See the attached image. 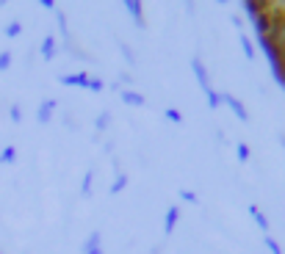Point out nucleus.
<instances>
[{
    "label": "nucleus",
    "mask_w": 285,
    "mask_h": 254,
    "mask_svg": "<svg viewBox=\"0 0 285 254\" xmlns=\"http://www.w3.org/2000/svg\"><path fill=\"white\" fill-rule=\"evenodd\" d=\"M219 3H227V0H219Z\"/></svg>",
    "instance_id": "obj_19"
},
{
    "label": "nucleus",
    "mask_w": 285,
    "mask_h": 254,
    "mask_svg": "<svg viewBox=\"0 0 285 254\" xmlns=\"http://www.w3.org/2000/svg\"><path fill=\"white\" fill-rule=\"evenodd\" d=\"M166 116H169V119H172V122H180V119H183V116H180V113H178V111H172V108H169V111H166Z\"/></svg>",
    "instance_id": "obj_16"
},
{
    "label": "nucleus",
    "mask_w": 285,
    "mask_h": 254,
    "mask_svg": "<svg viewBox=\"0 0 285 254\" xmlns=\"http://www.w3.org/2000/svg\"><path fill=\"white\" fill-rule=\"evenodd\" d=\"M191 66H194V72H196V77H200V86H202V91H205V94H210V77H208V69H205V66H202V61L200 58H194L191 61Z\"/></svg>",
    "instance_id": "obj_1"
},
{
    "label": "nucleus",
    "mask_w": 285,
    "mask_h": 254,
    "mask_svg": "<svg viewBox=\"0 0 285 254\" xmlns=\"http://www.w3.org/2000/svg\"><path fill=\"white\" fill-rule=\"evenodd\" d=\"M241 44H244V53L250 55V58H255V50H252V44H250V39H241Z\"/></svg>",
    "instance_id": "obj_12"
},
{
    "label": "nucleus",
    "mask_w": 285,
    "mask_h": 254,
    "mask_svg": "<svg viewBox=\"0 0 285 254\" xmlns=\"http://www.w3.org/2000/svg\"><path fill=\"white\" fill-rule=\"evenodd\" d=\"M50 55H53V39L44 41V58H50Z\"/></svg>",
    "instance_id": "obj_14"
},
{
    "label": "nucleus",
    "mask_w": 285,
    "mask_h": 254,
    "mask_svg": "<svg viewBox=\"0 0 285 254\" xmlns=\"http://www.w3.org/2000/svg\"><path fill=\"white\" fill-rule=\"evenodd\" d=\"M89 89L92 91H102V83L100 80H89Z\"/></svg>",
    "instance_id": "obj_15"
},
{
    "label": "nucleus",
    "mask_w": 285,
    "mask_h": 254,
    "mask_svg": "<svg viewBox=\"0 0 285 254\" xmlns=\"http://www.w3.org/2000/svg\"><path fill=\"white\" fill-rule=\"evenodd\" d=\"M125 185H128V177H125V174H119V177L114 180V185H111V194H119Z\"/></svg>",
    "instance_id": "obj_7"
},
{
    "label": "nucleus",
    "mask_w": 285,
    "mask_h": 254,
    "mask_svg": "<svg viewBox=\"0 0 285 254\" xmlns=\"http://www.w3.org/2000/svg\"><path fill=\"white\" fill-rule=\"evenodd\" d=\"M180 196H183V199H186V202H196V196H194V194H191V191H180Z\"/></svg>",
    "instance_id": "obj_17"
},
{
    "label": "nucleus",
    "mask_w": 285,
    "mask_h": 254,
    "mask_svg": "<svg viewBox=\"0 0 285 254\" xmlns=\"http://www.w3.org/2000/svg\"><path fill=\"white\" fill-rule=\"evenodd\" d=\"M282 144H285V138H282Z\"/></svg>",
    "instance_id": "obj_20"
},
{
    "label": "nucleus",
    "mask_w": 285,
    "mask_h": 254,
    "mask_svg": "<svg viewBox=\"0 0 285 254\" xmlns=\"http://www.w3.org/2000/svg\"><path fill=\"white\" fill-rule=\"evenodd\" d=\"M263 243H266V249H268V252H272V254H282V249L277 246V241H274V238H266V241H263Z\"/></svg>",
    "instance_id": "obj_9"
},
{
    "label": "nucleus",
    "mask_w": 285,
    "mask_h": 254,
    "mask_svg": "<svg viewBox=\"0 0 285 254\" xmlns=\"http://www.w3.org/2000/svg\"><path fill=\"white\" fill-rule=\"evenodd\" d=\"M238 158H241V160H250V147H246V144H238Z\"/></svg>",
    "instance_id": "obj_11"
},
{
    "label": "nucleus",
    "mask_w": 285,
    "mask_h": 254,
    "mask_svg": "<svg viewBox=\"0 0 285 254\" xmlns=\"http://www.w3.org/2000/svg\"><path fill=\"white\" fill-rule=\"evenodd\" d=\"M222 100H227V102H230V108H232V113H236V116H238V119H244V122H246V119H250V113H246V108H244V105H241V102H238V100H236V97H230V94H224V97H222Z\"/></svg>",
    "instance_id": "obj_2"
},
{
    "label": "nucleus",
    "mask_w": 285,
    "mask_h": 254,
    "mask_svg": "<svg viewBox=\"0 0 285 254\" xmlns=\"http://www.w3.org/2000/svg\"><path fill=\"white\" fill-rule=\"evenodd\" d=\"M250 213H252V216H255V224H258V227H260V230H263V232H266V230H268V221H266V216H263V213H260V210H258V207H255V205H252V207H250Z\"/></svg>",
    "instance_id": "obj_4"
},
{
    "label": "nucleus",
    "mask_w": 285,
    "mask_h": 254,
    "mask_svg": "<svg viewBox=\"0 0 285 254\" xmlns=\"http://www.w3.org/2000/svg\"><path fill=\"white\" fill-rule=\"evenodd\" d=\"M64 83H70V86H89V77L86 75H72V77H64Z\"/></svg>",
    "instance_id": "obj_5"
},
{
    "label": "nucleus",
    "mask_w": 285,
    "mask_h": 254,
    "mask_svg": "<svg viewBox=\"0 0 285 254\" xmlns=\"http://www.w3.org/2000/svg\"><path fill=\"white\" fill-rule=\"evenodd\" d=\"M84 254H102V249L97 246V249H89V252H84Z\"/></svg>",
    "instance_id": "obj_18"
},
{
    "label": "nucleus",
    "mask_w": 285,
    "mask_h": 254,
    "mask_svg": "<svg viewBox=\"0 0 285 254\" xmlns=\"http://www.w3.org/2000/svg\"><path fill=\"white\" fill-rule=\"evenodd\" d=\"M53 108H56V102H44V108H42V122H48V119H50Z\"/></svg>",
    "instance_id": "obj_10"
},
{
    "label": "nucleus",
    "mask_w": 285,
    "mask_h": 254,
    "mask_svg": "<svg viewBox=\"0 0 285 254\" xmlns=\"http://www.w3.org/2000/svg\"><path fill=\"white\" fill-rule=\"evenodd\" d=\"M178 219H180V210H178V207H169V210H166V221H164V230H166V235L174 230Z\"/></svg>",
    "instance_id": "obj_3"
},
{
    "label": "nucleus",
    "mask_w": 285,
    "mask_h": 254,
    "mask_svg": "<svg viewBox=\"0 0 285 254\" xmlns=\"http://www.w3.org/2000/svg\"><path fill=\"white\" fill-rule=\"evenodd\" d=\"M100 246V232H92L89 238H86V243H84V252H89V249H97Z\"/></svg>",
    "instance_id": "obj_6"
},
{
    "label": "nucleus",
    "mask_w": 285,
    "mask_h": 254,
    "mask_svg": "<svg viewBox=\"0 0 285 254\" xmlns=\"http://www.w3.org/2000/svg\"><path fill=\"white\" fill-rule=\"evenodd\" d=\"M125 102H133V105H144V97L142 94H133V91H125Z\"/></svg>",
    "instance_id": "obj_8"
},
{
    "label": "nucleus",
    "mask_w": 285,
    "mask_h": 254,
    "mask_svg": "<svg viewBox=\"0 0 285 254\" xmlns=\"http://www.w3.org/2000/svg\"><path fill=\"white\" fill-rule=\"evenodd\" d=\"M92 180H94V174H86V180H84V194H89V191H92Z\"/></svg>",
    "instance_id": "obj_13"
}]
</instances>
